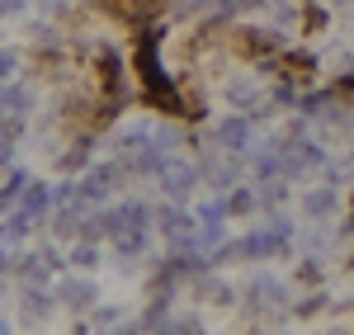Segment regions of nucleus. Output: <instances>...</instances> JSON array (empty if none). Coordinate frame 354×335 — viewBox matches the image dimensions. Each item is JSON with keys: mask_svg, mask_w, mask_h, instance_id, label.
Segmentation results:
<instances>
[{"mask_svg": "<svg viewBox=\"0 0 354 335\" xmlns=\"http://www.w3.org/2000/svg\"><path fill=\"white\" fill-rule=\"evenodd\" d=\"M222 52L245 61V66H260V61H270L279 52V28L274 24H227Z\"/></svg>", "mask_w": 354, "mask_h": 335, "instance_id": "f257e3e1", "label": "nucleus"}, {"mask_svg": "<svg viewBox=\"0 0 354 335\" xmlns=\"http://www.w3.org/2000/svg\"><path fill=\"white\" fill-rule=\"evenodd\" d=\"M317 52L312 48H279V52L270 57V61H260V71L265 76H274V81H283V85H293V90H312L317 85Z\"/></svg>", "mask_w": 354, "mask_h": 335, "instance_id": "f03ea898", "label": "nucleus"}, {"mask_svg": "<svg viewBox=\"0 0 354 335\" xmlns=\"http://www.w3.org/2000/svg\"><path fill=\"white\" fill-rule=\"evenodd\" d=\"M123 175H128V170H123V161H100L95 170H85L76 184H81V194L90 198V203H104L109 194H118Z\"/></svg>", "mask_w": 354, "mask_h": 335, "instance_id": "7ed1b4c3", "label": "nucleus"}, {"mask_svg": "<svg viewBox=\"0 0 354 335\" xmlns=\"http://www.w3.org/2000/svg\"><path fill=\"white\" fill-rule=\"evenodd\" d=\"M156 180H161V189L170 198H189L194 189H198V180H203V170L194 166V161H185V156H170V166H165Z\"/></svg>", "mask_w": 354, "mask_h": 335, "instance_id": "20e7f679", "label": "nucleus"}, {"mask_svg": "<svg viewBox=\"0 0 354 335\" xmlns=\"http://www.w3.org/2000/svg\"><path fill=\"white\" fill-rule=\"evenodd\" d=\"M57 298H62L71 312H95V303H100V283L90 279V274H81V279H62L57 283Z\"/></svg>", "mask_w": 354, "mask_h": 335, "instance_id": "39448f33", "label": "nucleus"}, {"mask_svg": "<svg viewBox=\"0 0 354 335\" xmlns=\"http://www.w3.org/2000/svg\"><path fill=\"white\" fill-rule=\"evenodd\" d=\"M213 142H218L222 151H245L250 146V113H227L213 128Z\"/></svg>", "mask_w": 354, "mask_h": 335, "instance_id": "423d86ee", "label": "nucleus"}, {"mask_svg": "<svg viewBox=\"0 0 354 335\" xmlns=\"http://www.w3.org/2000/svg\"><path fill=\"white\" fill-rule=\"evenodd\" d=\"M250 307H255V312L288 307V288H283L279 279H270V274H255V279H250Z\"/></svg>", "mask_w": 354, "mask_h": 335, "instance_id": "0eeeda50", "label": "nucleus"}, {"mask_svg": "<svg viewBox=\"0 0 354 335\" xmlns=\"http://www.w3.org/2000/svg\"><path fill=\"white\" fill-rule=\"evenodd\" d=\"M19 208H24L33 222H48V218H53V189H48L43 180H28L24 194H19Z\"/></svg>", "mask_w": 354, "mask_h": 335, "instance_id": "6e6552de", "label": "nucleus"}, {"mask_svg": "<svg viewBox=\"0 0 354 335\" xmlns=\"http://www.w3.org/2000/svg\"><path fill=\"white\" fill-rule=\"evenodd\" d=\"M326 24H330L326 5H317V0H307V5L298 10V33H302V38H317V33H322Z\"/></svg>", "mask_w": 354, "mask_h": 335, "instance_id": "1a4fd4ad", "label": "nucleus"}, {"mask_svg": "<svg viewBox=\"0 0 354 335\" xmlns=\"http://www.w3.org/2000/svg\"><path fill=\"white\" fill-rule=\"evenodd\" d=\"M335 213V189H312L302 194V218H330Z\"/></svg>", "mask_w": 354, "mask_h": 335, "instance_id": "9d476101", "label": "nucleus"}, {"mask_svg": "<svg viewBox=\"0 0 354 335\" xmlns=\"http://www.w3.org/2000/svg\"><path fill=\"white\" fill-rule=\"evenodd\" d=\"M222 208H227V218H250L260 208V198L250 194V189H232V194L222 198Z\"/></svg>", "mask_w": 354, "mask_h": 335, "instance_id": "9b49d317", "label": "nucleus"}, {"mask_svg": "<svg viewBox=\"0 0 354 335\" xmlns=\"http://www.w3.org/2000/svg\"><path fill=\"white\" fill-rule=\"evenodd\" d=\"M28 175L24 170H10V180L0 184V213H15V203H19V194H24Z\"/></svg>", "mask_w": 354, "mask_h": 335, "instance_id": "f8f14e48", "label": "nucleus"}, {"mask_svg": "<svg viewBox=\"0 0 354 335\" xmlns=\"http://www.w3.org/2000/svg\"><path fill=\"white\" fill-rule=\"evenodd\" d=\"M66 265H71V269H95V265H100V241H76L71 255H66Z\"/></svg>", "mask_w": 354, "mask_h": 335, "instance_id": "ddd939ff", "label": "nucleus"}, {"mask_svg": "<svg viewBox=\"0 0 354 335\" xmlns=\"http://www.w3.org/2000/svg\"><path fill=\"white\" fill-rule=\"evenodd\" d=\"M194 222L222 231V222H227V208H222V198H213V203H198V208H194Z\"/></svg>", "mask_w": 354, "mask_h": 335, "instance_id": "4468645a", "label": "nucleus"}, {"mask_svg": "<svg viewBox=\"0 0 354 335\" xmlns=\"http://www.w3.org/2000/svg\"><path fill=\"white\" fill-rule=\"evenodd\" d=\"M293 283H302V288H322V265H317V260H298Z\"/></svg>", "mask_w": 354, "mask_h": 335, "instance_id": "2eb2a0df", "label": "nucleus"}, {"mask_svg": "<svg viewBox=\"0 0 354 335\" xmlns=\"http://www.w3.org/2000/svg\"><path fill=\"white\" fill-rule=\"evenodd\" d=\"M322 307H326V293H312V298H298V303H293V316H298V321H312Z\"/></svg>", "mask_w": 354, "mask_h": 335, "instance_id": "dca6fc26", "label": "nucleus"}, {"mask_svg": "<svg viewBox=\"0 0 354 335\" xmlns=\"http://www.w3.org/2000/svg\"><path fill=\"white\" fill-rule=\"evenodd\" d=\"M48 307H53V298H48V293H33V283H28V293H24V312L43 321V316H48Z\"/></svg>", "mask_w": 354, "mask_h": 335, "instance_id": "f3484780", "label": "nucleus"}, {"mask_svg": "<svg viewBox=\"0 0 354 335\" xmlns=\"http://www.w3.org/2000/svg\"><path fill=\"white\" fill-rule=\"evenodd\" d=\"M330 95L345 99V104H354V71L350 76H335V81H330Z\"/></svg>", "mask_w": 354, "mask_h": 335, "instance_id": "a211bd4d", "label": "nucleus"}, {"mask_svg": "<svg viewBox=\"0 0 354 335\" xmlns=\"http://www.w3.org/2000/svg\"><path fill=\"white\" fill-rule=\"evenodd\" d=\"M15 71H19V52L0 48V85H5V81H15Z\"/></svg>", "mask_w": 354, "mask_h": 335, "instance_id": "6ab92c4d", "label": "nucleus"}, {"mask_svg": "<svg viewBox=\"0 0 354 335\" xmlns=\"http://www.w3.org/2000/svg\"><path fill=\"white\" fill-rule=\"evenodd\" d=\"M19 10H24V0H0V15H5V19H10V15H19Z\"/></svg>", "mask_w": 354, "mask_h": 335, "instance_id": "aec40b11", "label": "nucleus"}]
</instances>
